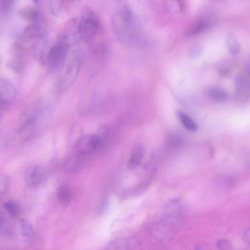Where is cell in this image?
Here are the masks:
<instances>
[{
  "mask_svg": "<svg viewBox=\"0 0 250 250\" xmlns=\"http://www.w3.org/2000/svg\"><path fill=\"white\" fill-rule=\"evenodd\" d=\"M47 37V32L44 26L41 21L30 22L23 30L20 38L22 41H36Z\"/></svg>",
  "mask_w": 250,
  "mask_h": 250,
  "instance_id": "obj_10",
  "label": "cell"
},
{
  "mask_svg": "<svg viewBox=\"0 0 250 250\" xmlns=\"http://www.w3.org/2000/svg\"><path fill=\"white\" fill-rule=\"evenodd\" d=\"M184 213L183 205L179 201H171L165 207L163 221L175 227L183 218Z\"/></svg>",
  "mask_w": 250,
  "mask_h": 250,
  "instance_id": "obj_8",
  "label": "cell"
},
{
  "mask_svg": "<svg viewBox=\"0 0 250 250\" xmlns=\"http://www.w3.org/2000/svg\"><path fill=\"white\" fill-rule=\"evenodd\" d=\"M226 44L230 53L233 55L238 54L241 47L236 37L232 33H229L226 38Z\"/></svg>",
  "mask_w": 250,
  "mask_h": 250,
  "instance_id": "obj_22",
  "label": "cell"
},
{
  "mask_svg": "<svg viewBox=\"0 0 250 250\" xmlns=\"http://www.w3.org/2000/svg\"><path fill=\"white\" fill-rule=\"evenodd\" d=\"M45 109L44 103L37 100L29 104L23 110L18 122L16 130L23 132L35 126Z\"/></svg>",
  "mask_w": 250,
  "mask_h": 250,
  "instance_id": "obj_5",
  "label": "cell"
},
{
  "mask_svg": "<svg viewBox=\"0 0 250 250\" xmlns=\"http://www.w3.org/2000/svg\"><path fill=\"white\" fill-rule=\"evenodd\" d=\"M10 186V179L9 177L3 174L0 178V193L1 195L5 194L7 191Z\"/></svg>",
  "mask_w": 250,
  "mask_h": 250,
  "instance_id": "obj_29",
  "label": "cell"
},
{
  "mask_svg": "<svg viewBox=\"0 0 250 250\" xmlns=\"http://www.w3.org/2000/svg\"><path fill=\"white\" fill-rule=\"evenodd\" d=\"M206 95L210 100L218 103H223L229 99V94L224 88L217 86H211L205 90Z\"/></svg>",
  "mask_w": 250,
  "mask_h": 250,
  "instance_id": "obj_18",
  "label": "cell"
},
{
  "mask_svg": "<svg viewBox=\"0 0 250 250\" xmlns=\"http://www.w3.org/2000/svg\"><path fill=\"white\" fill-rule=\"evenodd\" d=\"M208 17L201 18L192 23L187 29L186 35L188 37L196 36L206 31L211 24Z\"/></svg>",
  "mask_w": 250,
  "mask_h": 250,
  "instance_id": "obj_16",
  "label": "cell"
},
{
  "mask_svg": "<svg viewBox=\"0 0 250 250\" xmlns=\"http://www.w3.org/2000/svg\"><path fill=\"white\" fill-rule=\"evenodd\" d=\"M217 246L221 250H230L232 246L229 241L226 239H222L217 242Z\"/></svg>",
  "mask_w": 250,
  "mask_h": 250,
  "instance_id": "obj_32",
  "label": "cell"
},
{
  "mask_svg": "<svg viewBox=\"0 0 250 250\" xmlns=\"http://www.w3.org/2000/svg\"><path fill=\"white\" fill-rule=\"evenodd\" d=\"M19 15L24 19L30 22H37L41 21V16L38 12L32 7H24L19 12Z\"/></svg>",
  "mask_w": 250,
  "mask_h": 250,
  "instance_id": "obj_20",
  "label": "cell"
},
{
  "mask_svg": "<svg viewBox=\"0 0 250 250\" xmlns=\"http://www.w3.org/2000/svg\"><path fill=\"white\" fill-rule=\"evenodd\" d=\"M57 40L64 42L70 47L82 40L79 30V19H74L67 22L58 36Z\"/></svg>",
  "mask_w": 250,
  "mask_h": 250,
  "instance_id": "obj_7",
  "label": "cell"
},
{
  "mask_svg": "<svg viewBox=\"0 0 250 250\" xmlns=\"http://www.w3.org/2000/svg\"><path fill=\"white\" fill-rule=\"evenodd\" d=\"M3 208L9 216L13 218L17 217L20 213L18 204L12 200H8L3 205Z\"/></svg>",
  "mask_w": 250,
  "mask_h": 250,
  "instance_id": "obj_25",
  "label": "cell"
},
{
  "mask_svg": "<svg viewBox=\"0 0 250 250\" xmlns=\"http://www.w3.org/2000/svg\"><path fill=\"white\" fill-rule=\"evenodd\" d=\"M69 48L67 44L58 40L52 44L46 62L50 72H56L62 69L67 61Z\"/></svg>",
  "mask_w": 250,
  "mask_h": 250,
  "instance_id": "obj_6",
  "label": "cell"
},
{
  "mask_svg": "<svg viewBox=\"0 0 250 250\" xmlns=\"http://www.w3.org/2000/svg\"><path fill=\"white\" fill-rule=\"evenodd\" d=\"M175 227L163 221L154 226L151 233L155 239L161 241H167L173 237Z\"/></svg>",
  "mask_w": 250,
  "mask_h": 250,
  "instance_id": "obj_15",
  "label": "cell"
},
{
  "mask_svg": "<svg viewBox=\"0 0 250 250\" xmlns=\"http://www.w3.org/2000/svg\"><path fill=\"white\" fill-rule=\"evenodd\" d=\"M235 99L238 102H245L250 96V74L248 72L239 73L235 80Z\"/></svg>",
  "mask_w": 250,
  "mask_h": 250,
  "instance_id": "obj_9",
  "label": "cell"
},
{
  "mask_svg": "<svg viewBox=\"0 0 250 250\" xmlns=\"http://www.w3.org/2000/svg\"><path fill=\"white\" fill-rule=\"evenodd\" d=\"M15 0H0V11L1 16L8 14L12 10Z\"/></svg>",
  "mask_w": 250,
  "mask_h": 250,
  "instance_id": "obj_28",
  "label": "cell"
},
{
  "mask_svg": "<svg viewBox=\"0 0 250 250\" xmlns=\"http://www.w3.org/2000/svg\"><path fill=\"white\" fill-rule=\"evenodd\" d=\"M70 0L72 1H75V0Z\"/></svg>",
  "mask_w": 250,
  "mask_h": 250,
  "instance_id": "obj_36",
  "label": "cell"
},
{
  "mask_svg": "<svg viewBox=\"0 0 250 250\" xmlns=\"http://www.w3.org/2000/svg\"><path fill=\"white\" fill-rule=\"evenodd\" d=\"M202 51V47L199 44L193 45L189 49V54L191 57L198 56Z\"/></svg>",
  "mask_w": 250,
  "mask_h": 250,
  "instance_id": "obj_31",
  "label": "cell"
},
{
  "mask_svg": "<svg viewBox=\"0 0 250 250\" xmlns=\"http://www.w3.org/2000/svg\"><path fill=\"white\" fill-rule=\"evenodd\" d=\"M89 155L76 152L65 159L63 164L64 170L70 173L76 172L84 168L88 163Z\"/></svg>",
  "mask_w": 250,
  "mask_h": 250,
  "instance_id": "obj_12",
  "label": "cell"
},
{
  "mask_svg": "<svg viewBox=\"0 0 250 250\" xmlns=\"http://www.w3.org/2000/svg\"><path fill=\"white\" fill-rule=\"evenodd\" d=\"M79 26L82 40L89 42L99 33L101 24L96 13L86 7L79 19Z\"/></svg>",
  "mask_w": 250,
  "mask_h": 250,
  "instance_id": "obj_3",
  "label": "cell"
},
{
  "mask_svg": "<svg viewBox=\"0 0 250 250\" xmlns=\"http://www.w3.org/2000/svg\"><path fill=\"white\" fill-rule=\"evenodd\" d=\"M85 59V53L81 49L74 51L62 68L56 83L57 89L63 91L69 88L77 78Z\"/></svg>",
  "mask_w": 250,
  "mask_h": 250,
  "instance_id": "obj_2",
  "label": "cell"
},
{
  "mask_svg": "<svg viewBox=\"0 0 250 250\" xmlns=\"http://www.w3.org/2000/svg\"><path fill=\"white\" fill-rule=\"evenodd\" d=\"M197 249L208 250L209 249V246L207 244H200L197 246Z\"/></svg>",
  "mask_w": 250,
  "mask_h": 250,
  "instance_id": "obj_34",
  "label": "cell"
},
{
  "mask_svg": "<svg viewBox=\"0 0 250 250\" xmlns=\"http://www.w3.org/2000/svg\"></svg>",
  "mask_w": 250,
  "mask_h": 250,
  "instance_id": "obj_37",
  "label": "cell"
},
{
  "mask_svg": "<svg viewBox=\"0 0 250 250\" xmlns=\"http://www.w3.org/2000/svg\"><path fill=\"white\" fill-rule=\"evenodd\" d=\"M177 116L184 126L190 131H196L198 129L196 123L185 113L178 111Z\"/></svg>",
  "mask_w": 250,
  "mask_h": 250,
  "instance_id": "obj_21",
  "label": "cell"
},
{
  "mask_svg": "<svg viewBox=\"0 0 250 250\" xmlns=\"http://www.w3.org/2000/svg\"><path fill=\"white\" fill-rule=\"evenodd\" d=\"M69 139L73 140L74 146L78 141L83 137V127L79 124L74 125L71 128L69 132Z\"/></svg>",
  "mask_w": 250,
  "mask_h": 250,
  "instance_id": "obj_27",
  "label": "cell"
},
{
  "mask_svg": "<svg viewBox=\"0 0 250 250\" xmlns=\"http://www.w3.org/2000/svg\"><path fill=\"white\" fill-rule=\"evenodd\" d=\"M44 175V171L41 166L38 165L30 166L24 174L25 183L30 188L36 187L41 184Z\"/></svg>",
  "mask_w": 250,
  "mask_h": 250,
  "instance_id": "obj_14",
  "label": "cell"
},
{
  "mask_svg": "<svg viewBox=\"0 0 250 250\" xmlns=\"http://www.w3.org/2000/svg\"><path fill=\"white\" fill-rule=\"evenodd\" d=\"M108 132L107 126L101 125L96 133L83 136L74 146V148L77 152L89 155L102 146Z\"/></svg>",
  "mask_w": 250,
  "mask_h": 250,
  "instance_id": "obj_4",
  "label": "cell"
},
{
  "mask_svg": "<svg viewBox=\"0 0 250 250\" xmlns=\"http://www.w3.org/2000/svg\"><path fill=\"white\" fill-rule=\"evenodd\" d=\"M17 95L15 85L8 79L1 78L0 80V100L1 106H7L11 104Z\"/></svg>",
  "mask_w": 250,
  "mask_h": 250,
  "instance_id": "obj_11",
  "label": "cell"
},
{
  "mask_svg": "<svg viewBox=\"0 0 250 250\" xmlns=\"http://www.w3.org/2000/svg\"><path fill=\"white\" fill-rule=\"evenodd\" d=\"M20 230L25 242L28 244L32 243L35 238L34 229L32 224L28 221L22 219L20 223Z\"/></svg>",
  "mask_w": 250,
  "mask_h": 250,
  "instance_id": "obj_19",
  "label": "cell"
},
{
  "mask_svg": "<svg viewBox=\"0 0 250 250\" xmlns=\"http://www.w3.org/2000/svg\"><path fill=\"white\" fill-rule=\"evenodd\" d=\"M243 239L246 243L250 244V229H247L244 231Z\"/></svg>",
  "mask_w": 250,
  "mask_h": 250,
  "instance_id": "obj_33",
  "label": "cell"
},
{
  "mask_svg": "<svg viewBox=\"0 0 250 250\" xmlns=\"http://www.w3.org/2000/svg\"><path fill=\"white\" fill-rule=\"evenodd\" d=\"M144 146L141 144H137L133 148L127 163V168L130 170L136 168L140 165L145 154Z\"/></svg>",
  "mask_w": 250,
  "mask_h": 250,
  "instance_id": "obj_17",
  "label": "cell"
},
{
  "mask_svg": "<svg viewBox=\"0 0 250 250\" xmlns=\"http://www.w3.org/2000/svg\"><path fill=\"white\" fill-rule=\"evenodd\" d=\"M57 197L62 203H69L72 198V192L71 189L67 186H61L57 190Z\"/></svg>",
  "mask_w": 250,
  "mask_h": 250,
  "instance_id": "obj_23",
  "label": "cell"
},
{
  "mask_svg": "<svg viewBox=\"0 0 250 250\" xmlns=\"http://www.w3.org/2000/svg\"><path fill=\"white\" fill-rule=\"evenodd\" d=\"M165 11L170 14H175L181 11L182 5L180 0H167L165 3Z\"/></svg>",
  "mask_w": 250,
  "mask_h": 250,
  "instance_id": "obj_24",
  "label": "cell"
},
{
  "mask_svg": "<svg viewBox=\"0 0 250 250\" xmlns=\"http://www.w3.org/2000/svg\"><path fill=\"white\" fill-rule=\"evenodd\" d=\"M32 1L34 2V3L35 4H36V5H38L39 4L41 0H32Z\"/></svg>",
  "mask_w": 250,
  "mask_h": 250,
  "instance_id": "obj_35",
  "label": "cell"
},
{
  "mask_svg": "<svg viewBox=\"0 0 250 250\" xmlns=\"http://www.w3.org/2000/svg\"><path fill=\"white\" fill-rule=\"evenodd\" d=\"M182 144V139L177 136H172L167 140V146L170 148H178Z\"/></svg>",
  "mask_w": 250,
  "mask_h": 250,
  "instance_id": "obj_30",
  "label": "cell"
},
{
  "mask_svg": "<svg viewBox=\"0 0 250 250\" xmlns=\"http://www.w3.org/2000/svg\"><path fill=\"white\" fill-rule=\"evenodd\" d=\"M34 42L33 49L35 59L41 64H46L48 53L53 44L50 43L47 37Z\"/></svg>",
  "mask_w": 250,
  "mask_h": 250,
  "instance_id": "obj_13",
  "label": "cell"
},
{
  "mask_svg": "<svg viewBox=\"0 0 250 250\" xmlns=\"http://www.w3.org/2000/svg\"><path fill=\"white\" fill-rule=\"evenodd\" d=\"M49 6L54 16H59L63 11L64 0H49Z\"/></svg>",
  "mask_w": 250,
  "mask_h": 250,
  "instance_id": "obj_26",
  "label": "cell"
},
{
  "mask_svg": "<svg viewBox=\"0 0 250 250\" xmlns=\"http://www.w3.org/2000/svg\"><path fill=\"white\" fill-rule=\"evenodd\" d=\"M111 26L116 38L121 42L129 44L142 38V32L139 28L134 15L126 5L114 11L111 17Z\"/></svg>",
  "mask_w": 250,
  "mask_h": 250,
  "instance_id": "obj_1",
  "label": "cell"
}]
</instances>
